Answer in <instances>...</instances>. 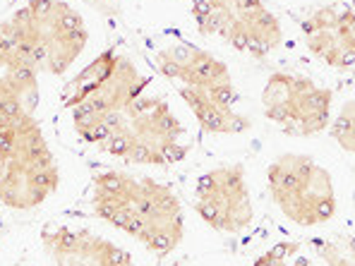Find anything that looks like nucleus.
I'll list each match as a JSON object with an SVG mask.
<instances>
[{
    "instance_id": "nucleus-3",
    "label": "nucleus",
    "mask_w": 355,
    "mask_h": 266,
    "mask_svg": "<svg viewBox=\"0 0 355 266\" xmlns=\"http://www.w3.org/2000/svg\"><path fill=\"white\" fill-rule=\"evenodd\" d=\"M60 187V168L34 113L19 103L0 106V204L29 211Z\"/></svg>"
},
{
    "instance_id": "nucleus-4",
    "label": "nucleus",
    "mask_w": 355,
    "mask_h": 266,
    "mask_svg": "<svg viewBox=\"0 0 355 266\" xmlns=\"http://www.w3.org/2000/svg\"><path fill=\"white\" fill-rule=\"evenodd\" d=\"M0 34L39 75L53 77L70 70L89 41L82 15L65 0H29L0 22Z\"/></svg>"
},
{
    "instance_id": "nucleus-13",
    "label": "nucleus",
    "mask_w": 355,
    "mask_h": 266,
    "mask_svg": "<svg viewBox=\"0 0 355 266\" xmlns=\"http://www.w3.org/2000/svg\"><path fill=\"white\" fill-rule=\"evenodd\" d=\"M0 98L15 101L29 113L39 103V72L0 34Z\"/></svg>"
},
{
    "instance_id": "nucleus-16",
    "label": "nucleus",
    "mask_w": 355,
    "mask_h": 266,
    "mask_svg": "<svg viewBox=\"0 0 355 266\" xmlns=\"http://www.w3.org/2000/svg\"><path fill=\"white\" fill-rule=\"evenodd\" d=\"M305 245L324 266H355V236H346V233L317 236Z\"/></svg>"
},
{
    "instance_id": "nucleus-14",
    "label": "nucleus",
    "mask_w": 355,
    "mask_h": 266,
    "mask_svg": "<svg viewBox=\"0 0 355 266\" xmlns=\"http://www.w3.org/2000/svg\"><path fill=\"white\" fill-rule=\"evenodd\" d=\"M178 96L182 98L190 113L197 118L200 127L209 134H243L252 127L248 116L236 108V103L226 101V98L211 96V94H197L180 89Z\"/></svg>"
},
{
    "instance_id": "nucleus-12",
    "label": "nucleus",
    "mask_w": 355,
    "mask_h": 266,
    "mask_svg": "<svg viewBox=\"0 0 355 266\" xmlns=\"http://www.w3.org/2000/svg\"><path fill=\"white\" fill-rule=\"evenodd\" d=\"M147 87H149V77L142 75L139 67L128 55H120L113 75L96 91L89 94L80 106H75L70 111L75 132L82 134L92 125H96L101 118H106L108 113H116L120 108H125L135 98L142 96Z\"/></svg>"
},
{
    "instance_id": "nucleus-17",
    "label": "nucleus",
    "mask_w": 355,
    "mask_h": 266,
    "mask_svg": "<svg viewBox=\"0 0 355 266\" xmlns=\"http://www.w3.org/2000/svg\"><path fill=\"white\" fill-rule=\"evenodd\" d=\"M252 266H317L312 257H307L302 242L297 240H286V242H276L269 249H264Z\"/></svg>"
},
{
    "instance_id": "nucleus-5",
    "label": "nucleus",
    "mask_w": 355,
    "mask_h": 266,
    "mask_svg": "<svg viewBox=\"0 0 355 266\" xmlns=\"http://www.w3.org/2000/svg\"><path fill=\"white\" fill-rule=\"evenodd\" d=\"M266 187L274 206L300 228L327 226L338 211L331 173L307 154L286 151L266 168Z\"/></svg>"
},
{
    "instance_id": "nucleus-10",
    "label": "nucleus",
    "mask_w": 355,
    "mask_h": 266,
    "mask_svg": "<svg viewBox=\"0 0 355 266\" xmlns=\"http://www.w3.org/2000/svg\"><path fill=\"white\" fill-rule=\"evenodd\" d=\"M305 48L331 70L355 65V10L346 3L315 8L300 24Z\"/></svg>"
},
{
    "instance_id": "nucleus-7",
    "label": "nucleus",
    "mask_w": 355,
    "mask_h": 266,
    "mask_svg": "<svg viewBox=\"0 0 355 266\" xmlns=\"http://www.w3.org/2000/svg\"><path fill=\"white\" fill-rule=\"evenodd\" d=\"M334 91L300 72H274L262 89V113L288 137H315L331 125Z\"/></svg>"
},
{
    "instance_id": "nucleus-18",
    "label": "nucleus",
    "mask_w": 355,
    "mask_h": 266,
    "mask_svg": "<svg viewBox=\"0 0 355 266\" xmlns=\"http://www.w3.org/2000/svg\"><path fill=\"white\" fill-rule=\"evenodd\" d=\"M329 127H331L334 142L355 159V98L346 101L338 108L336 118H334V123Z\"/></svg>"
},
{
    "instance_id": "nucleus-6",
    "label": "nucleus",
    "mask_w": 355,
    "mask_h": 266,
    "mask_svg": "<svg viewBox=\"0 0 355 266\" xmlns=\"http://www.w3.org/2000/svg\"><path fill=\"white\" fill-rule=\"evenodd\" d=\"M192 19L202 36L252 58H266L284 44V24L264 0H192Z\"/></svg>"
},
{
    "instance_id": "nucleus-2",
    "label": "nucleus",
    "mask_w": 355,
    "mask_h": 266,
    "mask_svg": "<svg viewBox=\"0 0 355 266\" xmlns=\"http://www.w3.org/2000/svg\"><path fill=\"white\" fill-rule=\"evenodd\" d=\"M103 154L135 166H173L190 154L185 127L161 96L142 94L80 134Z\"/></svg>"
},
{
    "instance_id": "nucleus-15",
    "label": "nucleus",
    "mask_w": 355,
    "mask_h": 266,
    "mask_svg": "<svg viewBox=\"0 0 355 266\" xmlns=\"http://www.w3.org/2000/svg\"><path fill=\"white\" fill-rule=\"evenodd\" d=\"M120 55H123V53H120L118 48H106L103 53H98L96 58L89 62V65L82 67L75 77H70V80L65 82V87H62V91H60L62 108L72 111V108L80 106V103L85 101L89 94L96 91V89L113 75Z\"/></svg>"
},
{
    "instance_id": "nucleus-19",
    "label": "nucleus",
    "mask_w": 355,
    "mask_h": 266,
    "mask_svg": "<svg viewBox=\"0 0 355 266\" xmlns=\"http://www.w3.org/2000/svg\"><path fill=\"white\" fill-rule=\"evenodd\" d=\"M89 3L94 5V8H98V10H103V12H108V8H111L116 0H89Z\"/></svg>"
},
{
    "instance_id": "nucleus-9",
    "label": "nucleus",
    "mask_w": 355,
    "mask_h": 266,
    "mask_svg": "<svg viewBox=\"0 0 355 266\" xmlns=\"http://www.w3.org/2000/svg\"><path fill=\"white\" fill-rule=\"evenodd\" d=\"M159 72L175 87V91L187 89L197 94L226 98L238 103V87L228 65L207 48L192 44H171L156 53Z\"/></svg>"
},
{
    "instance_id": "nucleus-1",
    "label": "nucleus",
    "mask_w": 355,
    "mask_h": 266,
    "mask_svg": "<svg viewBox=\"0 0 355 266\" xmlns=\"http://www.w3.org/2000/svg\"><path fill=\"white\" fill-rule=\"evenodd\" d=\"M92 211L103 223L166 259L182 245L185 213L178 195L149 175L103 170L92 182Z\"/></svg>"
},
{
    "instance_id": "nucleus-11",
    "label": "nucleus",
    "mask_w": 355,
    "mask_h": 266,
    "mask_svg": "<svg viewBox=\"0 0 355 266\" xmlns=\"http://www.w3.org/2000/svg\"><path fill=\"white\" fill-rule=\"evenodd\" d=\"M41 245L55 266H137L128 249L89 228L46 226Z\"/></svg>"
},
{
    "instance_id": "nucleus-8",
    "label": "nucleus",
    "mask_w": 355,
    "mask_h": 266,
    "mask_svg": "<svg viewBox=\"0 0 355 266\" xmlns=\"http://www.w3.org/2000/svg\"><path fill=\"white\" fill-rule=\"evenodd\" d=\"M195 211L216 233L231 236L245 231L254 221V204L245 166L221 163L197 177Z\"/></svg>"
}]
</instances>
